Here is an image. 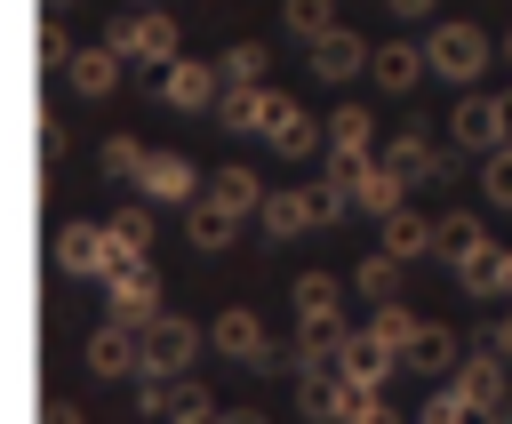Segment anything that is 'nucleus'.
Listing matches in <instances>:
<instances>
[{"label": "nucleus", "instance_id": "17", "mask_svg": "<svg viewBox=\"0 0 512 424\" xmlns=\"http://www.w3.org/2000/svg\"><path fill=\"white\" fill-rule=\"evenodd\" d=\"M216 128L264 136V128H272V88H224V96H216Z\"/></svg>", "mask_w": 512, "mask_h": 424}, {"label": "nucleus", "instance_id": "15", "mask_svg": "<svg viewBox=\"0 0 512 424\" xmlns=\"http://www.w3.org/2000/svg\"><path fill=\"white\" fill-rule=\"evenodd\" d=\"M336 368H344V376H360V384H392L408 360H400V344H384L376 328H352V336H344V352H336Z\"/></svg>", "mask_w": 512, "mask_h": 424}, {"label": "nucleus", "instance_id": "38", "mask_svg": "<svg viewBox=\"0 0 512 424\" xmlns=\"http://www.w3.org/2000/svg\"><path fill=\"white\" fill-rule=\"evenodd\" d=\"M40 424H88V416H80L72 400H48V408H40Z\"/></svg>", "mask_w": 512, "mask_h": 424}, {"label": "nucleus", "instance_id": "16", "mask_svg": "<svg viewBox=\"0 0 512 424\" xmlns=\"http://www.w3.org/2000/svg\"><path fill=\"white\" fill-rule=\"evenodd\" d=\"M368 72H376V88H384V96H408V88L432 72V56H424V40H384Z\"/></svg>", "mask_w": 512, "mask_h": 424}, {"label": "nucleus", "instance_id": "35", "mask_svg": "<svg viewBox=\"0 0 512 424\" xmlns=\"http://www.w3.org/2000/svg\"><path fill=\"white\" fill-rule=\"evenodd\" d=\"M456 280H464V296H504V272H496V240H488L480 256H464V264H456Z\"/></svg>", "mask_w": 512, "mask_h": 424}, {"label": "nucleus", "instance_id": "6", "mask_svg": "<svg viewBox=\"0 0 512 424\" xmlns=\"http://www.w3.org/2000/svg\"><path fill=\"white\" fill-rule=\"evenodd\" d=\"M104 312L128 320V328H152V320H160V280H152V264H112V280H104Z\"/></svg>", "mask_w": 512, "mask_h": 424}, {"label": "nucleus", "instance_id": "40", "mask_svg": "<svg viewBox=\"0 0 512 424\" xmlns=\"http://www.w3.org/2000/svg\"><path fill=\"white\" fill-rule=\"evenodd\" d=\"M216 424H272V416H256V408H224Z\"/></svg>", "mask_w": 512, "mask_h": 424}, {"label": "nucleus", "instance_id": "45", "mask_svg": "<svg viewBox=\"0 0 512 424\" xmlns=\"http://www.w3.org/2000/svg\"><path fill=\"white\" fill-rule=\"evenodd\" d=\"M384 424H400V416H392V408H384Z\"/></svg>", "mask_w": 512, "mask_h": 424}, {"label": "nucleus", "instance_id": "2", "mask_svg": "<svg viewBox=\"0 0 512 424\" xmlns=\"http://www.w3.org/2000/svg\"><path fill=\"white\" fill-rule=\"evenodd\" d=\"M104 40L128 56V64H144V72H168L184 48H176V16L168 8H120L112 24H104Z\"/></svg>", "mask_w": 512, "mask_h": 424}, {"label": "nucleus", "instance_id": "32", "mask_svg": "<svg viewBox=\"0 0 512 424\" xmlns=\"http://www.w3.org/2000/svg\"><path fill=\"white\" fill-rule=\"evenodd\" d=\"M304 200H312V224H336V216H352V184L328 168V176H312L304 184Z\"/></svg>", "mask_w": 512, "mask_h": 424}, {"label": "nucleus", "instance_id": "41", "mask_svg": "<svg viewBox=\"0 0 512 424\" xmlns=\"http://www.w3.org/2000/svg\"><path fill=\"white\" fill-rule=\"evenodd\" d=\"M496 272H504V296H512V240L496 248Z\"/></svg>", "mask_w": 512, "mask_h": 424}, {"label": "nucleus", "instance_id": "44", "mask_svg": "<svg viewBox=\"0 0 512 424\" xmlns=\"http://www.w3.org/2000/svg\"><path fill=\"white\" fill-rule=\"evenodd\" d=\"M504 56H512V32H504Z\"/></svg>", "mask_w": 512, "mask_h": 424}, {"label": "nucleus", "instance_id": "14", "mask_svg": "<svg viewBox=\"0 0 512 424\" xmlns=\"http://www.w3.org/2000/svg\"><path fill=\"white\" fill-rule=\"evenodd\" d=\"M88 368H96V376H144V328L104 320V328L88 336Z\"/></svg>", "mask_w": 512, "mask_h": 424}, {"label": "nucleus", "instance_id": "19", "mask_svg": "<svg viewBox=\"0 0 512 424\" xmlns=\"http://www.w3.org/2000/svg\"><path fill=\"white\" fill-rule=\"evenodd\" d=\"M376 248H392L400 264H416V256H432L440 240H432V216H416V208H392V216L376 224Z\"/></svg>", "mask_w": 512, "mask_h": 424}, {"label": "nucleus", "instance_id": "34", "mask_svg": "<svg viewBox=\"0 0 512 424\" xmlns=\"http://www.w3.org/2000/svg\"><path fill=\"white\" fill-rule=\"evenodd\" d=\"M480 200H488V208H512V144L480 152Z\"/></svg>", "mask_w": 512, "mask_h": 424}, {"label": "nucleus", "instance_id": "3", "mask_svg": "<svg viewBox=\"0 0 512 424\" xmlns=\"http://www.w3.org/2000/svg\"><path fill=\"white\" fill-rule=\"evenodd\" d=\"M424 56H432V80H456V88H472L480 72H488V32L480 24H464V16H448V24H432L424 32Z\"/></svg>", "mask_w": 512, "mask_h": 424}, {"label": "nucleus", "instance_id": "26", "mask_svg": "<svg viewBox=\"0 0 512 424\" xmlns=\"http://www.w3.org/2000/svg\"><path fill=\"white\" fill-rule=\"evenodd\" d=\"M304 224H312V200L304 192H264V208H256V232L264 240H296Z\"/></svg>", "mask_w": 512, "mask_h": 424}, {"label": "nucleus", "instance_id": "39", "mask_svg": "<svg viewBox=\"0 0 512 424\" xmlns=\"http://www.w3.org/2000/svg\"><path fill=\"white\" fill-rule=\"evenodd\" d=\"M488 344H496V352L512 360V312H496V320H488Z\"/></svg>", "mask_w": 512, "mask_h": 424}, {"label": "nucleus", "instance_id": "28", "mask_svg": "<svg viewBox=\"0 0 512 424\" xmlns=\"http://www.w3.org/2000/svg\"><path fill=\"white\" fill-rule=\"evenodd\" d=\"M208 192H216V200H232L240 216H256V208H264V184H256V168H240V160L208 168Z\"/></svg>", "mask_w": 512, "mask_h": 424}, {"label": "nucleus", "instance_id": "10", "mask_svg": "<svg viewBox=\"0 0 512 424\" xmlns=\"http://www.w3.org/2000/svg\"><path fill=\"white\" fill-rule=\"evenodd\" d=\"M56 264H64L72 280H112L120 256H112V232H104V224H64V232H56Z\"/></svg>", "mask_w": 512, "mask_h": 424}, {"label": "nucleus", "instance_id": "11", "mask_svg": "<svg viewBox=\"0 0 512 424\" xmlns=\"http://www.w3.org/2000/svg\"><path fill=\"white\" fill-rule=\"evenodd\" d=\"M136 192H144L152 208H168V200H176V208H192V200H200V168H192L184 152H152V160H144V176H136Z\"/></svg>", "mask_w": 512, "mask_h": 424}, {"label": "nucleus", "instance_id": "1", "mask_svg": "<svg viewBox=\"0 0 512 424\" xmlns=\"http://www.w3.org/2000/svg\"><path fill=\"white\" fill-rule=\"evenodd\" d=\"M448 384L472 400V416H480V424H512V360H504L488 336L456 360V376H448Z\"/></svg>", "mask_w": 512, "mask_h": 424}, {"label": "nucleus", "instance_id": "29", "mask_svg": "<svg viewBox=\"0 0 512 424\" xmlns=\"http://www.w3.org/2000/svg\"><path fill=\"white\" fill-rule=\"evenodd\" d=\"M144 160H152V144H136V136H104V144H96V168H104L112 184H136Z\"/></svg>", "mask_w": 512, "mask_h": 424}, {"label": "nucleus", "instance_id": "21", "mask_svg": "<svg viewBox=\"0 0 512 424\" xmlns=\"http://www.w3.org/2000/svg\"><path fill=\"white\" fill-rule=\"evenodd\" d=\"M400 272H408V264H400L392 248H368V256L352 264V296H360V304H392V296H400Z\"/></svg>", "mask_w": 512, "mask_h": 424}, {"label": "nucleus", "instance_id": "37", "mask_svg": "<svg viewBox=\"0 0 512 424\" xmlns=\"http://www.w3.org/2000/svg\"><path fill=\"white\" fill-rule=\"evenodd\" d=\"M384 8H392V16H400V24H424V16H432V8H440V0H384Z\"/></svg>", "mask_w": 512, "mask_h": 424}, {"label": "nucleus", "instance_id": "27", "mask_svg": "<svg viewBox=\"0 0 512 424\" xmlns=\"http://www.w3.org/2000/svg\"><path fill=\"white\" fill-rule=\"evenodd\" d=\"M376 144V112L368 104H336L328 112V152H368Z\"/></svg>", "mask_w": 512, "mask_h": 424}, {"label": "nucleus", "instance_id": "23", "mask_svg": "<svg viewBox=\"0 0 512 424\" xmlns=\"http://www.w3.org/2000/svg\"><path fill=\"white\" fill-rule=\"evenodd\" d=\"M232 232H240V208L216 200V192H200V200H192V248L216 256V248H232Z\"/></svg>", "mask_w": 512, "mask_h": 424}, {"label": "nucleus", "instance_id": "20", "mask_svg": "<svg viewBox=\"0 0 512 424\" xmlns=\"http://www.w3.org/2000/svg\"><path fill=\"white\" fill-rule=\"evenodd\" d=\"M456 360H464V344H456L440 320H416V336H408V368H416V376H456Z\"/></svg>", "mask_w": 512, "mask_h": 424}, {"label": "nucleus", "instance_id": "12", "mask_svg": "<svg viewBox=\"0 0 512 424\" xmlns=\"http://www.w3.org/2000/svg\"><path fill=\"white\" fill-rule=\"evenodd\" d=\"M120 64H128V56H120L112 40H96V48H72V56H64V80H72V96L104 104V96L120 88Z\"/></svg>", "mask_w": 512, "mask_h": 424}, {"label": "nucleus", "instance_id": "5", "mask_svg": "<svg viewBox=\"0 0 512 424\" xmlns=\"http://www.w3.org/2000/svg\"><path fill=\"white\" fill-rule=\"evenodd\" d=\"M208 344H216L232 368H264V360H272V328L256 320V304H224V312L208 320Z\"/></svg>", "mask_w": 512, "mask_h": 424}, {"label": "nucleus", "instance_id": "24", "mask_svg": "<svg viewBox=\"0 0 512 424\" xmlns=\"http://www.w3.org/2000/svg\"><path fill=\"white\" fill-rule=\"evenodd\" d=\"M432 240H440V256H448V264H464V256H480V248H488V224H480L472 208H448V216H432Z\"/></svg>", "mask_w": 512, "mask_h": 424}, {"label": "nucleus", "instance_id": "18", "mask_svg": "<svg viewBox=\"0 0 512 424\" xmlns=\"http://www.w3.org/2000/svg\"><path fill=\"white\" fill-rule=\"evenodd\" d=\"M104 232H112V256L120 264H144V248H152V200H120L104 216Z\"/></svg>", "mask_w": 512, "mask_h": 424}, {"label": "nucleus", "instance_id": "42", "mask_svg": "<svg viewBox=\"0 0 512 424\" xmlns=\"http://www.w3.org/2000/svg\"><path fill=\"white\" fill-rule=\"evenodd\" d=\"M40 8H48V16H56V8H72V0H40Z\"/></svg>", "mask_w": 512, "mask_h": 424}, {"label": "nucleus", "instance_id": "33", "mask_svg": "<svg viewBox=\"0 0 512 424\" xmlns=\"http://www.w3.org/2000/svg\"><path fill=\"white\" fill-rule=\"evenodd\" d=\"M416 424H480V416H472V400H464V392H456V384L440 376V384L424 392V408H416Z\"/></svg>", "mask_w": 512, "mask_h": 424}, {"label": "nucleus", "instance_id": "30", "mask_svg": "<svg viewBox=\"0 0 512 424\" xmlns=\"http://www.w3.org/2000/svg\"><path fill=\"white\" fill-rule=\"evenodd\" d=\"M280 24H288V40H320L328 24H336V0H280Z\"/></svg>", "mask_w": 512, "mask_h": 424}, {"label": "nucleus", "instance_id": "9", "mask_svg": "<svg viewBox=\"0 0 512 424\" xmlns=\"http://www.w3.org/2000/svg\"><path fill=\"white\" fill-rule=\"evenodd\" d=\"M152 80H160V104H176V112H216V96H224V72L200 64V56H176V64L152 72Z\"/></svg>", "mask_w": 512, "mask_h": 424}, {"label": "nucleus", "instance_id": "7", "mask_svg": "<svg viewBox=\"0 0 512 424\" xmlns=\"http://www.w3.org/2000/svg\"><path fill=\"white\" fill-rule=\"evenodd\" d=\"M192 352H200V328L184 312H160L144 328V376H192Z\"/></svg>", "mask_w": 512, "mask_h": 424}, {"label": "nucleus", "instance_id": "13", "mask_svg": "<svg viewBox=\"0 0 512 424\" xmlns=\"http://www.w3.org/2000/svg\"><path fill=\"white\" fill-rule=\"evenodd\" d=\"M264 144L280 152V160H312L320 144H328V120H312L296 96H280V112H272V128H264Z\"/></svg>", "mask_w": 512, "mask_h": 424}, {"label": "nucleus", "instance_id": "31", "mask_svg": "<svg viewBox=\"0 0 512 424\" xmlns=\"http://www.w3.org/2000/svg\"><path fill=\"white\" fill-rule=\"evenodd\" d=\"M216 72H224V88H264V48L256 40H232L216 56Z\"/></svg>", "mask_w": 512, "mask_h": 424}, {"label": "nucleus", "instance_id": "25", "mask_svg": "<svg viewBox=\"0 0 512 424\" xmlns=\"http://www.w3.org/2000/svg\"><path fill=\"white\" fill-rule=\"evenodd\" d=\"M336 392H344V368H304L296 376V416L304 424H336Z\"/></svg>", "mask_w": 512, "mask_h": 424}, {"label": "nucleus", "instance_id": "43", "mask_svg": "<svg viewBox=\"0 0 512 424\" xmlns=\"http://www.w3.org/2000/svg\"><path fill=\"white\" fill-rule=\"evenodd\" d=\"M120 8H160V0H120Z\"/></svg>", "mask_w": 512, "mask_h": 424}, {"label": "nucleus", "instance_id": "22", "mask_svg": "<svg viewBox=\"0 0 512 424\" xmlns=\"http://www.w3.org/2000/svg\"><path fill=\"white\" fill-rule=\"evenodd\" d=\"M384 160H392L408 184H432V176H440V144H432L424 128H400V136L384 144Z\"/></svg>", "mask_w": 512, "mask_h": 424}, {"label": "nucleus", "instance_id": "36", "mask_svg": "<svg viewBox=\"0 0 512 424\" xmlns=\"http://www.w3.org/2000/svg\"><path fill=\"white\" fill-rule=\"evenodd\" d=\"M368 328L384 336V344H400V360H408V336H416V312L392 296V304H368Z\"/></svg>", "mask_w": 512, "mask_h": 424}, {"label": "nucleus", "instance_id": "8", "mask_svg": "<svg viewBox=\"0 0 512 424\" xmlns=\"http://www.w3.org/2000/svg\"><path fill=\"white\" fill-rule=\"evenodd\" d=\"M304 64H312V80H360V72L376 64V48H368L352 24H328V32L304 48Z\"/></svg>", "mask_w": 512, "mask_h": 424}, {"label": "nucleus", "instance_id": "4", "mask_svg": "<svg viewBox=\"0 0 512 424\" xmlns=\"http://www.w3.org/2000/svg\"><path fill=\"white\" fill-rule=\"evenodd\" d=\"M448 144H464V152H496V144H512V96L464 88L456 112H448Z\"/></svg>", "mask_w": 512, "mask_h": 424}]
</instances>
